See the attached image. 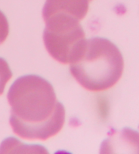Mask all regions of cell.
Listing matches in <instances>:
<instances>
[{
  "mask_svg": "<svg viewBox=\"0 0 139 154\" xmlns=\"http://www.w3.org/2000/svg\"><path fill=\"white\" fill-rule=\"evenodd\" d=\"M44 20L43 38L50 54L65 64L78 59L87 40L79 20L65 14L52 15Z\"/></svg>",
  "mask_w": 139,
  "mask_h": 154,
  "instance_id": "obj_3",
  "label": "cell"
},
{
  "mask_svg": "<svg viewBox=\"0 0 139 154\" xmlns=\"http://www.w3.org/2000/svg\"><path fill=\"white\" fill-rule=\"evenodd\" d=\"M77 81L90 91H103L116 84L124 71L120 50L109 39L96 37L86 40L82 54L71 63Z\"/></svg>",
  "mask_w": 139,
  "mask_h": 154,
  "instance_id": "obj_2",
  "label": "cell"
},
{
  "mask_svg": "<svg viewBox=\"0 0 139 154\" xmlns=\"http://www.w3.org/2000/svg\"><path fill=\"white\" fill-rule=\"evenodd\" d=\"M9 33V24L7 18L0 10V45L6 40Z\"/></svg>",
  "mask_w": 139,
  "mask_h": 154,
  "instance_id": "obj_6",
  "label": "cell"
},
{
  "mask_svg": "<svg viewBox=\"0 0 139 154\" xmlns=\"http://www.w3.org/2000/svg\"><path fill=\"white\" fill-rule=\"evenodd\" d=\"M8 100L11 106L10 125L23 139L46 140L62 129L65 107L52 84L42 77L18 78L10 87Z\"/></svg>",
  "mask_w": 139,
  "mask_h": 154,
  "instance_id": "obj_1",
  "label": "cell"
},
{
  "mask_svg": "<svg viewBox=\"0 0 139 154\" xmlns=\"http://www.w3.org/2000/svg\"><path fill=\"white\" fill-rule=\"evenodd\" d=\"M91 0H46L43 8L44 19L54 14H65L78 20L84 18L88 11Z\"/></svg>",
  "mask_w": 139,
  "mask_h": 154,
  "instance_id": "obj_4",
  "label": "cell"
},
{
  "mask_svg": "<svg viewBox=\"0 0 139 154\" xmlns=\"http://www.w3.org/2000/svg\"><path fill=\"white\" fill-rule=\"evenodd\" d=\"M12 77V72L8 63L4 58L0 57V95L3 94L7 82Z\"/></svg>",
  "mask_w": 139,
  "mask_h": 154,
  "instance_id": "obj_5",
  "label": "cell"
}]
</instances>
